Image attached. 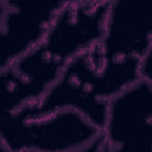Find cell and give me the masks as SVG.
Instances as JSON below:
<instances>
[{
  "mask_svg": "<svg viewBox=\"0 0 152 152\" xmlns=\"http://www.w3.org/2000/svg\"><path fill=\"white\" fill-rule=\"evenodd\" d=\"M0 138L7 151H104L102 131L74 108L37 118L0 115Z\"/></svg>",
  "mask_w": 152,
  "mask_h": 152,
  "instance_id": "obj_1",
  "label": "cell"
},
{
  "mask_svg": "<svg viewBox=\"0 0 152 152\" xmlns=\"http://www.w3.org/2000/svg\"><path fill=\"white\" fill-rule=\"evenodd\" d=\"M101 131L104 151L152 152V81L140 77L112 96Z\"/></svg>",
  "mask_w": 152,
  "mask_h": 152,
  "instance_id": "obj_2",
  "label": "cell"
},
{
  "mask_svg": "<svg viewBox=\"0 0 152 152\" xmlns=\"http://www.w3.org/2000/svg\"><path fill=\"white\" fill-rule=\"evenodd\" d=\"M108 2H68L50 21L40 46L63 64L96 48L103 34Z\"/></svg>",
  "mask_w": 152,
  "mask_h": 152,
  "instance_id": "obj_3",
  "label": "cell"
},
{
  "mask_svg": "<svg viewBox=\"0 0 152 152\" xmlns=\"http://www.w3.org/2000/svg\"><path fill=\"white\" fill-rule=\"evenodd\" d=\"M97 48L103 59H140L152 50V0H109Z\"/></svg>",
  "mask_w": 152,
  "mask_h": 152,
  "instance_id": "obj_4",
  "label": "cell"
},
{
  "mask_svg": "<svg viewBox=\"0 0 152 152\" xmlns=\"http://www.w3.org/2000/svg\"><path fill=\"white\" fill-rule=\"evenodd\" d=\"M61 7L55 0H0V71L40 43Z\"/></svg>",
  "mask_w": 152,
  "mask_h": 152,
  "instance_id": "obj_5",
  "label": "cell"
}]
</instances>
